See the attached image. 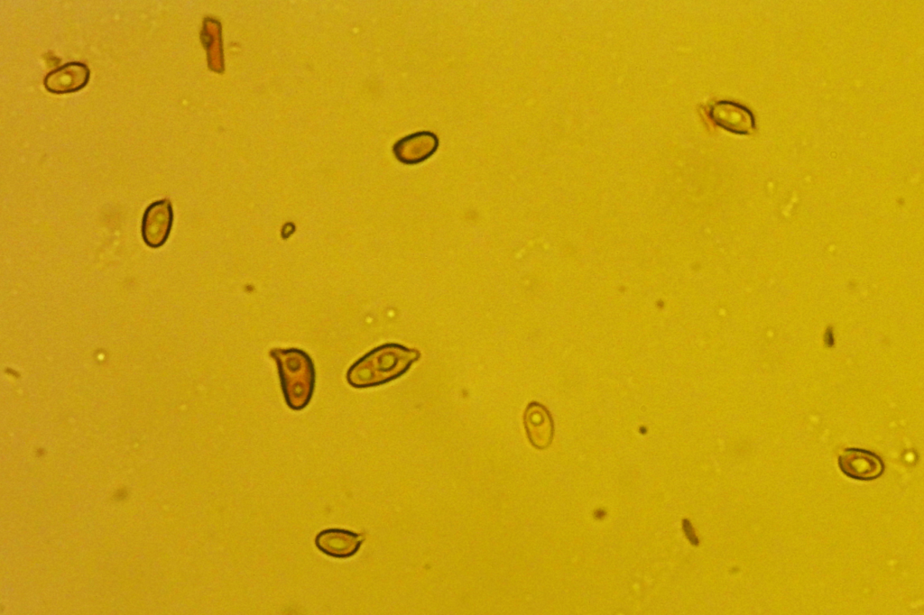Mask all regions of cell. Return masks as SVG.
I'll list each match as a JSON object with an SVG mask.
<instances>
[{
	"label": "cell",
	"mask_w": 924,
	"mask_h": 615,
	"mask_svg": "<svg viewBox=\"0 0 924 615\" xmlns=\"http://www.w3.org/2000/svg\"><path fill=\"white\" fill-rule=\"evenodd\" d=\"M420 355L416 349L386 344L356 362L348 370L346 378L356 388L380 385L404 374Z\"/></svg>",
	"instance_id": "1"
},
{
	"label": "cell",
	"mask_w": 924,
	"mask_h": 615,
	"mask_svg": "<svg viewBox=\"0 0 924 615\" xmlns=\"http://www.w3.org/2000/svg\"><path fill=\"white\" fill-rule=\"evenodd\" d=\"M270 354L277 363L287 405L294 410L304 408L314 388L315 372L310 358L298 349H274Z\"/></svg>",
	"instance_id": "2"
},
{
	"label": "cell",
	"mask_w": 924,
	"mask_h": 615,
	"mask_svg": "<svg viewBox=\"0 0 924 615\" xmlns=\"http://www.w3.org/2000/svg\"><path fill=\"white\" fill-rule=\"evenodd\" d=\"M173 211L168 199L155 201L144 211L142 222V235L144 243L152 248L162 246L171 233Z\"/></svg>",
	"instance_id": "3"
},
{
	"label": "cell",
	"mask_w": 924,
	"mask_h": 615,
	"mask_svg": "<svg viewBox=\"0 0 924 615\" xmlns=\"http://www.w3.org/2000/svg\"><path fill=\"white\" fill-rule=\"evenodd\" d=\"M838 466L845 475L858 481L877 479L884 471L879 455L861 448L845 449L838 457Z\"/></svg>",
	"instance_id": "4"
},
{
	"label": "cell",
	"mask_w": 924,
	"mask_h": 615,
	"mask_svg": "<svg viewBox=\"0 0 924 615\" xmlns=\"http://www.w3.org/2000/svg\"><path fill=\"white\" fill-rule=\"evenodd\" d=\"M364 540V534L341 528H328L317 534L315 545L327 555L348 558L357 553Z\"/></svg>",
	"instance_id": "5"
},
{
	"label": "cell",
	"mask_w": 924,
	"mask_h": 615,
	"mask_svg": "<svg viewBox=\"0 0 924 615\" xmlns=\"http://www.w3.org/2000/svg\"><path fill=\"white\" fill-rule=\"evenodd\" d=\"M709 115L717 125L735 133H749L755 126L752 112L735 102L719 101L712 106Z\"/></svg>",
	"instance_id": "6"
},
{
	"label": "cell",
	"mask_w": 924,
	"mask_h": 615,
	"mask_svg": "<svg viewBox=\"0 0 924 615\" xmlns=\"http://www.w3.org/2000/svg\"><path fill=\"white\" fill-rule=\"evenodd\" d=\"M88 78L89 69L86 64L69 62L48 73L43 83L48 91L63 94L83 88Z\"/></svg>",
	"instance_id": "7"
},
{
	"label": "cell",
	"mask_w": 924,
	"mask_h": 615,
	"mask_svg": "<svg viewBox=\"0 0 924 615\" xmlns=\"http://www.w3.org/2000/svg\"><path fill=\"white\" fill-rule=\"evenodd\" d=\"M438 145L439 140L434 133L420 132L398 141L393 146V152L401 162L415 164L430 157Z\"/></svg>",
	"instance_id": "8"
},
{
	"label": "cell",
	"mask_w": 924,
	"mask_h": 615,
	"mask_svg": "<svg viewBox=\"0 0 924 615\" xmlns=\"http://www.w3.org/2000/svg\"><path fill=\"white\" fill-rule=\"evenodd\" d=\"M524 426L531 445L538 449L548 447L553 438V421L547 408L538 402H531L524 413Z\"/></svg>",
	"instance_id": "9"
}]
</instances>
